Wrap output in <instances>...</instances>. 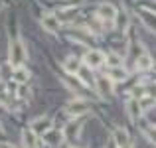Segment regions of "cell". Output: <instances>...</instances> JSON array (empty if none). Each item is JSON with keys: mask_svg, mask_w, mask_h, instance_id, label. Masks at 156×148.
Listing matches in <instances>:
<instances>
[{"mask_svg": "<svg viewBox=\"0 0 156 148\" xmlns=\"http://www.w3.org/2000/svg\"><path fill=\"white\" fill-rule=\"evenodd\" d=\"M28 77H30V73H28L22 65H18V67L14 69V81H16V83H26Z\"/></svg>", "mask_w": 156, "mask_h": 148, "instance_id": "2e32d148", "label": "cell"}, {"mask_svg": "<svg viewBox=\"0 0 156 148\" xmlns=\"http://www.w3.org/2000/svg\"><path fill=\"white\" fill-rule=\"evenodd\" d=\"M126 111H129L130 118H138L142 113V107H140V101H136V99H130L129 101V107H126Z\"/></svg>", "mask_w": 156, "mask_h": 148, "instance_id": "7c38bea8", "label": "cell"}, {"mask_svg": "<svg viewBox=\"0 0 156 148\" xmlns=\"http://www.w3.org/2000/svg\"><path fill=\"white\" fill-rule=\"evenodd\" d=\"M115 142L119 144V148H125L129 144V134H126L125 129H117L115 130Z\"/></svg>", "mask_w": 156, "mask_h": 148, "instance_id": "5bb4252c", "label": "cell"}, {"mask_svg": "<svg viewBox=\"0 0 156 148\" xmlns=\"http://www.w3.org/2000/svg\"><path fill=\"white\" fill-rule=\"evenodd\" d=\"M61 138H63V132L61 130H46L44 132V142L46 144H50V146H57L61 142Z\"/></svg>", "mask_w": 156, "mask_h": 148, "instance_id": "52a82bcc", "label": "cell"}, {"mask_svg": "<svg viewBox=\"0 0 156 148\" xmlns=\"http://www.w3.org/2000/svg\"><path fill=\"white\" fill-rule=\"evenodd\" d=\"M0 148H14V146H12V144H2Z\"/></svg>", "mask_w": 156, "mask_h": 148, "instance_id": "44dd1931", "label": "cell"}, {"mask_svg": "<svg viewBox=\"0 0 156 148\" xmlns=\"http://www.w3.org/2000/svg\"><path fill=\"white\" fill-rule=\"evenodd\" d=\"M126 75H129V73H126L125 69L121 67V65H117V67H111V71H109V77H111L113 81H125Z\"/></svg>", "mask_w": 156, "mask_h": 148, "instance_id": "9a60e30c", "label": "cell"}, {"mask_svg": "<svg viewBox=\"0 0 156 148\" xmlns=\"http://www.w3.org/2000/svg\"><path fill=\"white\" fill-rule=\"evenodd\" d=\"M99 18L103 22H115L117 18V8L113 4H101L99 6Z\"/></svg>", "mask_w": 156, "mask_h": 148, "instance_id": "8992f818", "label": "cell"}, {"mask_svg": "<svg viewBox=\"0 0 156 148\" xmlns=\"http://www.w3.org/2000/svg\"><path fill=\"white\" fill-rule=\"evenodd\" d=\"M138 14H140V20L144 22L146 28L156 30V14H154V12H150V10H140Z\"/></svg>", "mask_w": 156, "mask_h": 148, "instance_id": "9c48e42d", "label": "cell"}, {"mask_svg": "<svg viewBox=\"0 0 156 148\" xmlns=\"http://www.w3.org/2000/svg\"><path fill=\"white\" fill-rule=\"evenodd\" d=\"M32 129H34V132L44 134L46 130H50V118H48V117L36 118V121H34V125H32Z\"/></svg>", "mask_w": 156, "mask_h": 148, "instance_id": "30bf717a", "label": "cell"}, {"mask_svg": "<svg viewBox=\"0 0 156 148\" xmlns=\"http://www.w3.org/2000/svg\"><path fill=\"white\" fill-rule=\"evenodd\" d=\"M42 26H44V30H48V32H57L61 28V18L55 16V14H46L42 18Z\"/></svg>", "mask_w": 156, "mask_h": 148, "instance_id": "277c9868", "label": "cell"}, {"mask_svg": "<svg viewBox=\"0 0 156 148\" xmlns=\"http://www.w3.org/2000/svg\"><path fill=\"white\" fill-rule=\"evenodd\" d=\"M136 67L140 69V71H146V69H150V67H152V57H150L148 53H142V55H138Z\"/></svg>", "mask_w": 156, "mask_h": 148, "instance_id": "4fadbf2b", "label": "cell"}, {"mask_svg": "<svg viewBox=\"0 0 156 148\" xmlns=\"http://www.w3.org/2000/svg\"><path fill=\"white\" fill-rule=\"evenodd\" d=\"M146 136L156 144V126H148V129H146Z\"/></svg>", "mask_w": 156, "mask_h": 148, "instance_id": "ac0fdd59", "label": "cell"}, {"mask_svg": "<svg viewBox=\"0 0 156 148\" xmlns=\"http://www.w3.org/2000/svg\"><path fill=\"white\" fill-rule=\"evenodd\" d=\"M4 138V129H2V125H0V140Z\"/></svg>", "mask_w": 156, "mask_h": 148, "instance_id": "ffe728a7", "label": "cell"}, {"mask_svg": "<svg viewBox=\"0 0 156 148\" xmlns=\"http://www.w3.org/2000/svg\"><path fill=\"white\" fill-rule=\"evenodd\" d=\"M97 89L101 91V95H111L113 93V79L109 75L107 77H97Z\"/></svg>", "mask_w": 156, "mask_h": 148, "instance_id": "ba28073f", "label": "cell"}, {"mask_svg": "<svg viewBox=\"0 0 156 148\" xmlns=\"http://www.w3.org/2000/svg\"><path fill=\"white\" fill-rule=\"evenodd\" d=\"M85 63H87V67H101V65L105 63V55H103V51H99V49H91V51H87L85 53Z\"/></svg>", "mask_w": 156, "mask_h": 148, "instance_id": "7a4b0ae2", "label": "cell"}, {"mask_svg": "<svg viewBox=\"0 0 156 148\" xmlns=\"http://www.w3.org/2000/svg\"><path fill=\"white\" fill-rule=\"evenodd\" d=\"M28 59V51H26V46H24L20 40H16V42L10 44V63L14 65V67H18V65H24Z\"/></svg>", "mask_w": 156, "mask_h": 148, "instance_id": "6da1fadb", "label": "cell"}, {"mask_svg": "<svg viewBox=\"0 0 156 148\" xmlns=\"http://www.w3.org/2000/svg\"><path fill=\"white\" fill-rule=\"evenodd\" d=\"M79 129H81L79 122L67 125V126H65V130H63V136H65V138H75V136H77V132H79Z\"/></svg>", "mask_w": 156, "mask_h": 148, "instance_id": "e0dca14e", "label": "cell"}, {"mask_svg": "<svg viewBox=\"0 0 156 148\" xmlns=\"http://www.w3.org/2000/svg\"><path fill=\"white\" fill-rule=\"evenodd\" d=\"M73 148H77V146H73Z\"/></svg>", "mask_w": 156, "mask_h": 148, "instance_id": "7402d4cb", "label": "cell"}, {"mask_svg": "<svg viewBox=\"0 0 156 148\" xmlns=\"http://www.w3.org/2000/svg\"><path fill=\"white\" fill-rule=\"evenodd\" d=\"M63 67H65V71H67V73L75 75V73H79V69H81V61L77 59V57H67L65 63H63Z\"/></svg>", "mask_w": 156, "mask_h": 148, "instance_id": "8fae6325", "label": "cell"}, {"mask_svg": "<svg viewBox=\"0 0 156 148\" xmlns=\"http://www.w3.org/2000/svg\"><path fill=\"white\" fill-rule=\"evenodd\" d=\"M87 111H89V105L83 99H75V101H71L67 105V113L71 115V117H81V115H85Z\"/></svg>", "mask_w": 156, "mask_h": 148, "instance_id": "3957f363", "label": "cell"}, {"mask_svg": "<svg viewBox=\"0 0 156 148\" xmlns=\"http://www.w3.org/2000/svg\"><path fill=\"white\" fill-rule=\"evenodd\" d=\"M38 136H40V134L34 132V129H26V130L22 132V142H24L28 148H38L40 142H42V138H38Z\"/></svg>", "mask_w": 156, "mask_h": 148, "instance_id": "5b68a950", "label": "cell"}, {"mask_svg": "<svg viewBox=\"0 0 156 148\" xmlns=\"http://www.w3.org/2000/svg\"><path fill=\"white\" fill-rule=\"evenodd\" d=\"M107 61H109L111 67H117V65H121V59H119L117 55H109V59H107Z\"/></svg>", "mask_w": 156, "mask_h": 148, "instance_id": "d6986e66", "label": "cell"}]
</instances>
